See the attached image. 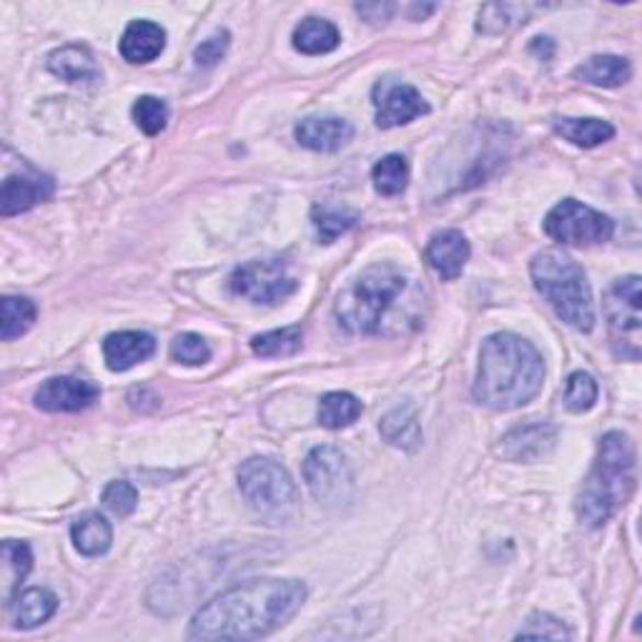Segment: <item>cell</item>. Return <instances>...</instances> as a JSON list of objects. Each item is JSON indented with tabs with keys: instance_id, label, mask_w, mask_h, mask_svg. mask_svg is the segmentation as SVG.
Instances as JSON below:
<instances>
[{
	"instance_id": "8d00e7d4",
	"label": "cell",
	"mask_w": 642,
	"mask_h": 642,
	"mask_svg": "<svg viewBox=\"0 0 642 642\" xmlns=\"http://www.w3.org/2000/svg\"><path fill=\"white\" fill-rule=\"evenodd\" d=\"M517 638H552V640H568L570 630L558 618H552L548 612H535L529 618L523 630L517 632Z\"/></svg>"
},
{
	"instance_id": "74e56055",
	"label": "cell",
	"mask_w": 642,
	"mask_h": 642,
	"mask_svg": "<svg viewBox=\"0 0 642 642\" xmlns=\"http://www.w3.org/2000/svg\"><path fill=\"white\" fill-rule=\"evenodd\" d=\"M229 41H231V36H229L227 31H216L214 36H208V38L202 43V46H198V48L194 50V60H196L198 66H204V68L216 66L223 56H227Z\"/></svg>"
},
{
	"instance_id": "9a60e30c",
	"label": "cell",
	"mask_w": 642,
	"mask_h": 642,
	"mask_svg": "<svg viewBox=\"0 0 642 642\" xmlns=\"http://www.w3.org/2000/svg\"><path fill=\"white\" fill-rule=\"evenodd\" d=\"M294 136L303 146V149L317 153H334L342 151L346 144L354 138V126L349 121L336 116H317L303 118L301 124L294 128Z\"/></svg>"
},
{
	"instance_id": "d6a6232c",
	"label": "cell",
	"mask_w": 642,
	"mask_h": 642,
	"mask_svg": "<svg viewBox=\"0 0 642 642\" xmlns=\"http://www.w3.org/2000/svg\"><path fill=\"white\" fill-rule=\"evenodd\" d=\"M525 19L523 5H507V3H492L484 5L480 11V21H477V31L488 33V36H497L505 33L512 23Z\"/></svg>"
},
{
	"instance_id": "d6986e66",
	"label": "cell",
	"mask_w": 642,
	"mask_h": 642,
	"mask_svg": "<svg viewBox=\"0 0 642 642\" xmlns=\"http://www.w3.org/2000/svg\"><path fill=\"white\" fill-rule=\"evenodd\" d=\"M48 71L66 83H93L99 81V66L85 46H64L48 56Z\"/></svg>"
},
{
	"instance_id": "e575fe53",
	"label": "cell",
	"mask_w": 642,
	"mask_h": 642,
	"mask_svg": "<svg viewBox=\"0 0 642 642\" xmlns=\"http://www.w3.org/2000/svg\"><path fill=\"white\" fill-rule=\"evenodd\" d=\"M171 359L186 364V367H202V364L211 359V349H208L204 336L186 332L171 342Z\"/></svg>"
},
{
	"instance_id": "4fadbf2b",
	"label": "cell",
	"mask_w": 642,
	"mask_h": 642,
	"mask_svg": "<svg viewBox=\"0 0 642 642\" xmlns=\"http://www.w3.org/2000/svg\"><path fill=\"white\" fill-rule=\"evenodd\" d=\"M54 179L43 173H11L0 188V214L15 216L38 206L54 194Z\"/></svg>"
},
{
	"instance_id": "f35d334b",
	"label": "cell",
	"mask_w": 642,
	"mask_h": 642,
	"mask_svg": "<svg viewBox=\"0 0 642 642\" xmlns=\"http://www.w3.org/2000/svg\"><path fill=\"white\" fill-rule=\"evenodd\" d=\"M357 11L369 23H385V21H389V15H392V5H387V3H359Z\"/></svg>"
},
{
	"instance_id": "30bf717a",
	"label": "cell",
	"mask_w": 642,
	"mask_h": 642,
	"mask_svg": "<svg viewBox=\"0 0 642 642\" xmlns=\"http://www.w3.org/2000/svg\"><path fill=\"white\" fill-rule=\"evenodd\" d=\"M229 286L237 297H244L251 303L274 307V303L291 297L299 282L291 274L289 264L279 262V259H264V262H249L239 266L231 274Z\"/></svg>"
},
{
	"instance_id": "7c38bea8",
	"label": "cell",
	"mask_w": 642,
	"mask_h": 642,
	"mask_svg": "<svg viewBox=\"0 0 642 642\" xmlns=\"http://www.w3.org/2000/svg\"><path fill=\"white\" fill-rule=\"evenodd\" d=\"M99 397L101 389L89 379L54 377L38 387L36 406L43 412H81Z\"/></svg>"
},
{
	"instance_id": "6da1fadb",
	"label": "cell",
	"mask_w": 642,
	"mask_h": 642,
	"mask_svg": "<svg viewBox=\"0 0 642 642\" xmlns=\"http://www.w3.org/2000/svg\"><path fill=\"white\" fill-rule=\"evenodd\" d=\"M307 600L301 580L256 577L216 595L194 615L191 640H259L284 628Z\"/></svg>"
},
{
	"instance_id": "603a6c76",
	"label": "cell",
	"mask_w": 642,
	"mask_h": 642,
	"mask_svg": "<svg viewBox=\"0 0 642 642\" xmlns=\"http://www.w3.org/2000/svg\"><path fill=\"white\" fill-rule=\"evenodd\" d=\"M381 437H385L389 445L399 449H406V452H414L416 447L422 445V427L420 420H416L414 406H397V410L389 412L379 424Z\"/></svg>"
},
{
	"instance_id": "484cf974",
	"label": "cell",
	"mask_w": 642,
	"mask_h": 642,
	"mask_svg": "<svg viewBox=\"0 0 642 642\" xmlns=\"http://www.w3.org/2000/svg\"><path fill=\"white\" fill-rule=\"evenodd\" d=\"M362 416V402L349 392H329L319 402V424L326 429L352 427Z\"/></svg>"
},
{
	"instance_id": "83f0119b",
	"label": "cell",
	"mask_w": 642,
	"mask_h": 642,
	"mask_svg": "<svg viewBox=\"0 0 642 642\" xmlns=\"http://www.w3.org/2000/svg\"><path fill=\"white\" fill-rule=\"evenodd\" d=\"M36 314V303L28 297H3L0 301V336L3 342H13L28 332Z\"/></svg>"
},
{
	"instance_id": "2e32d148",
	"label": "cell",
	"mask_w": 642,
	"mask_h": 642,
	"mask_svg": "<svg viewBox=\"0 0 642 642\" xmlns=\"http://www.w3.org/2000/svg\"><path fill=\"white\" fill-rule=\"evenodd\" d=\"M118 48L128 64H151L167 48V31L153 21H131L126 25L124 36H121Z\"/></svg>"
},
{
	"instance_id": "7402d4cb",
	"label": "cell",
	"mask_w": 642,
	"mask_h": 642,
	"mask_svg": "<svg viewBox=\"0 0 642 642\" xmlns=\"http://www.w3.org/2000/svg\"><path fill=\"white\" fill-rule=\"evenodd\" d=\"M630 60L622 56H593L583 66L575 68V78L600 89H620L630 81Z\"/></svg>"
},
{
	"instance_id": "4dcf8cb0",
	"label": "cell",
	"mask_w": 642,
	"mask_h": 642,
	"mask_svg": "<svg viewBox=\"0 0 642 642\" xmlns=\"http://www.w3.org/2000/svg\"><path fill=\"white\" fill-rule=\"evenodd\" d=\"M597 394H600V389H597V381L593 375H587V371H572L565 381L562 402H565L572 414H583L593 410Z\"/></svg>"
},
{
	"instance_id": "ba28073f",
	"label": "cell",
	"mask_w": 642,
	"mask_h": 642,
	"mask_svg": "<svg viewBox=\"0 0 642 642\" xmlns=\"http://www.w3.org/2000/svg\"><path fill=\"white\" fill-rule=\"evenodd\" d=\"M544 231L558 244L595 247L610 241L615 223L610 216L595 211V208L580 204L575 198H565L544 216Z\"/></svg>"
},
{
	"instance_id": "5bb4252c",
	"label": "cell",
	"mask_w": 642,
	"mask_h": 642,
	"mask_svg": "<svg viewBox=\"0 0 642 642\" xmlns=\"http://www.w3.org/2000/svg\"><path fill=\"white\" fill-rule=\"evenodd\" d=\"M470 241L462 231L457 229H442L429 239L427 249H424V259L435 268L445 282H455L459 274L465 272L467 262H470Z\"/></svg>"
},
{
	"instance_id": "7a4b0ae2",
	"label": "cell",
	"mask_w": 642,
	"mask_h": 642,
	"mask_svg": "<svg viewBox=\"0 0 642 642\" xmlns=\"http://www.w3.org/2000/svg\"><path fill=\"white\" fill-rule=\"evenodd\" d=\"M422 284L394 264H375L342 289L334 317L349 334L394 336L422 324Z\"/></svg>"
},
{
	"instance_id": "9c48e42d",
	"label": "cell",
	"mask_w": 642,
	"mask_h": 642,
	"mask_svg": "<svg viewBox=\"0 0 642 642\" xmlns=\"http://www.w3.org/2000/svg\"><path fill=\"white\" fill-rule=\"evenodd\" d=\"M303 482L324 507H344L354 494L352 465L336 447L311 449L303 462Z\"/></svg>"
},
{
	"instance_id": "e0dca14e",
	"label": "cell",
	"mask_w": 642,
	"mask_h": 642,
	"mask_svg": "<svg viewBox=\"0 0 642 642\" xmlns=\"http://www.w3.org/2000/svg\"><path fill=\"white\" fill-rule=\"evenodd\" d=\"M558 442V429L552 424H527V427L512 429L502 439V455L512 462H532L550 452Z\"/></svg>"
},
{
	"instance_id": "44dd1931",
	"label": "cell",
	"mask_w": 642,
	"mask_h": 642,
	"mask_svg": "<svg viewBox=\"0 0 642 642\" xmlns=\"http://www.w3.org/2000/svg\"><path fill=\"white\" fill-rule=\"evenodd\" d=\"M58 610V597L46 587H31L15 597L13 620L15 628L33 630L38 624L48 622Z\"/></svg>"
},
{
	"instance_id": "d590c367",
	"label": "cell",
	"mask_w": 642,
	"mask_h": 642,
	"mask_svg": "<svg viewBox=\"0 0 642 642\" xmlns=\"http://www.w3.org/2000/svg\"><path fill=\"white\" fill-rule=\"evenodd\" d=\"M3 560H5V572H11L8 585L15 589V585L23 583V577L31 572V565H33L31 548L25 542L8 540L3 542Z\"/></svg>"
},
{
	"instance_id": "836d02e7",
	"label": "cell",
	"mask_w": 642,
	"mask_h": 642,
	"mask_svg": "<svg viewBox=\"0 0 642 642\" xmlns=\"http://www.w3.org/2000/svg\"><path fill=\"white\" fill-rule=\"evenodd\" d=\"M101 502L106 505L108 512H114L116 517H128L134 515L138 507V492L131 482L126 480H114L108 482L101 492Z\"/></svg>"
},
{
	"instance_id": "5b68a950",
	"label": "cell",
	"mask_w": 642,
	"mask_h": 642,
	"mask_svg": "<svg viewBox=\"0 0 642 642\" xmlns=\"http://www.w3.org/2000/svg\"><path fill=\"white\" fill-rule=\"evenodd\" d=\"M529 274H532L537 294L565 324L577 332H589L595 326L593 291H589L583 266L575 259L568 256L565 251L548 249L532 259Z\"/></svg>"
},
{
	"instance_id": "ffe728a7",
	"label": "cell",
	"mask_w": 642,
	"mask_h": 642,
	"mask_svg": "<svg viewBox=\"0 0 642 642\" xmlns=\"http://www.w3.org/2000/svg\"><path fill=\"white\" fill-rule=\"evenodd\" d=\"M71 540L76 550L85 554V558H101L111 550L114 542V529L101 512H85L71 527Z\"/></svg>"
},
{
	"instance_id": "1f68e13d",
	"label": "cell",
	"mask_w": 642,
	"mask_h": 642,
	"mask_svg": "<svg viewBox=\"0 0 642 642\" xmlns=\"http://www.w3.org/2000/svg\"><path fill=\"white\" fill-rule=\"evenodd\" d=\"M131 116L136 121V126L141 128L146 136H156L167 128L169 106L161 99H156V95H141V99L134 103Z\"/></svg>"
},
{
	"instance_id": "3957f363",
	"label": "cell",
	"mask_w": 642,
	"mask_h": 642,
	"mask_svg": "<svg viewBox=\"0 0 642 642\" xmlns=\"http://www.w3.org/2000/svg\"><path fill=\"white\" fill-rule=\"evenodd\" d=\"M544 379L542 354L523 336L500 332L484 340L472 394L480 404L509 412L540 394Z\"/></svg>"
},
{
	"instance_id": "ac0fdd59",
	"label": "cell",
	"mask_w": 642,
	"mask_h": 642,
	"mask_svg": "<svg viewBox=\"0 0 642 642\" xmlns=\"http://www.w3.org/2000/svg\"><path fill=\"white\" fill-rule=\"evenodd\" d=\"M156 352V340L146 332H116L103 342V357L111 371H128Z\"/></svg>"
},
{
	"instance_id": "cb8c5ba5",
	"label": "cell",
	"mask_w": 642,
	"mask_h": 642,
	"mask_svg": "<svg viewBox=\"0 0 642 642\" xmlns=\"http://www.w3.org/2000/svg\"><path fill=\"white\" fill-rule=\"evenodd\" d=\"M340 41V28L324 19H307L294 28V48L307 56L332 54Z\"/></svg>"
},
{
	"instance_id": "8fae6325",
	"label": "cell",
	"mask_w": 642,
	"mask_h": 642,
	"mask_svg": "<svg viewBox=\"0 0 642 642\" xmlns=\"http://www.w3.org/2000/svg\"><path fill=\"white\" fill-rule=\"evenodd\" d=\"M375 103L379 128H397L412 124L414 118H420L429 111V106L422 99V93L410 83L381 81L375 89Z\"/></svg>"
},
{
	"instance_id": "f1b7e54d",
	"label": "cell",
	"mask_w": 642,
	"mask_h": 642,
	"mask_svg": "<svg viewBox=\"0 0 642 642\" xmlns=\"http://www.w3.org/2000/svg\"><path fill=\"white\" fill-rule=\"evenodd\" d=\"M311 221H314V229L319 233L321 244H332V241L340 239L342 233L349 231L354 223L359 221V214L346 206L319 204L311 208Z\"/></svg>"
},
{
	"instance_id": "4316f807",
	"label": "cell",
	"mask_w": 642,
	"mask_h": 642,
	"mask_svg": "<svg viewBox=\"0 0 642 642\" xmlns=\"http://www.w3.org/2000/svg\"><path fill=\"white\" fill-rule=\"evenodd\" d=\"M301 344H303L301 326H284L266 334H256L254 340H251V352L262 359H282V357H294V354L301 352Z\"/></svg>"
},
{
	"instance_id": "d4e9b609",
	"label": "cell",
	"mask_w": 642,
	"mask_h": 642,
	"mask_svg": "<svg viewBox=\"0 0 642 642\" xmlns=\"http://www.w3.org/2000/svg\"><path fill=\"white\" fill-rule=\"evenodd\" d=\"M554 131L583 149H593L615 136V128L600 118H560L554 121Z\"/></svg>"
},
{
	"instance_id": "f546056e",
	"label": "cell",
	"mask_w": 642,
	"mask_h": 642,
	"mask_svg": "<svg viewBox=\"0 0 642 642\" xmlns=\"http://www.w3.org/2000/svg\"><path fill=\"white\" fill-rule=\"evenodd\" d=\"M371 181H375L377 194L399 196L406 188V181H410V163H406L404 156L389 153L375 163V169H371Z\"/></svg>"
},
{
	"instance_id": "52a82bcc",
	"label": "cell",
	"mask_w": 642,
	"mask_h": 642,
	"mask_svg": "<svg viewBox=\"0 0 642 642\" xmlns=\"http://www.w3.org/2000/svg\"><path fill=\"white\" fill-rule=\"evenodd\" d=\"M603 311L610 326L612 349L620 359H640V276L615 279L605 291Z\"/></svg>"
},
{
	"instance_id": "8992f818",
	"label": "cell",
	"mask_w": 642,
	"mask_h": 642,
	"mask_svg": "<svg viewBox=\"0 0 642 642\" xmlns=\"http://www.w3.org/2000/svg\"><path fill=\"white\" fill-rule=\"evenodd\" d=\"M239 490L249 507L272 525L289 523L299 512V494L289 472L266 457H251L239 467Z\"/></svg>"
},
{
	"instance_id": "277c9868",
	"label": "cell",
	"mask_w": 642,
	"mask_h": 642,
	"mask_svg": "<svg viewBox=\"0 0 642 642\" xmlns=\"http://www.w3.org/2000/svg\"><path fill=\"white\" fill-rule=\"evenodd\" d=\"M635 447L622 432H607L597 459L577 494V517L587 527H603L635 490Z\"/></svg>"
}]
</instances>
